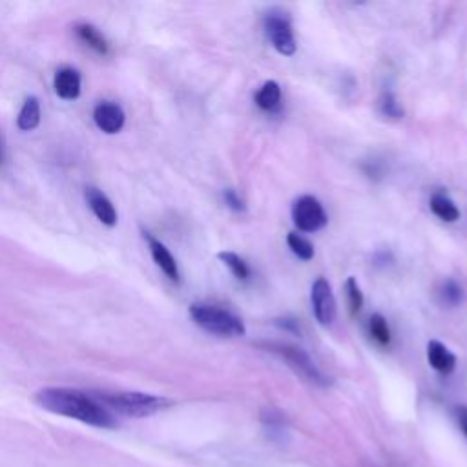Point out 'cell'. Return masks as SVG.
I'll return each mask as SVG.
<instances>
[{
	"label": "cell",
	"mask_w": 467,
	"mask_h": 467,
	"mask_svg": "<svg viewBox=\"0 0 467 467\" xmlns=\"http://www.w3.org/2000/svg\"><path fill=\"white\" fill-rule=\"evenodd\" d=\"M35 403L47 412L82 421L97 429H117L119 420L93 396L69 387H46L35 394Z\"/></svg>",
	"instance_id": "cell-1"
},
{
	"label": "cell",
	"mask_w": 467,
	"mask_h": 467,
	"mask_svg": "<svg viewBox=\"0 0 467 467\" xmlns=\"http://www.w3.org/2000/svg\"><path fill=\"white\" fill-rule=\"evenodd\" d=\"M93 396L117 418H146L171 405V400L146 392H93Z\"/></svg>",
	"instance_id": "cell-2"
},
{
	"label": "cell",
	"mask_w": 467,
	"mask_h": 467,
	"mask_svg": "<svg viewBox=\"0 0 467 467\" xmlns=\"http://www.w3.org/2000/svg\"><path fill=\"white\" fill-rule=\"evenodd\" d=\"M190 317L193 319V323L197 327H201L202 330L215 334V336L239 337V336L246 334V328H244V323L241 321V317H237L230 310L215 306V305L193 303L190 306Z\"/></svg>",
	"instance_id": "cell-3"
},
{
	"label": "cell",
	"mask_w": 467,
	"mask_h": 467,
	"mask_svg": "<svg viewBox=\"0 0 467 467\" xmlns=\"http://www.w3.org/2000/svg\"><path fill=\"white\" fill-rule=\"evenodd\" d=\"M268 348H272V352L279 354L306 381L319 385V387L328 385V378L317 368V365L312 361V358L303 348L294 347V345H283V343H272V345H268Z\"/></svg>",
	"instance_id": "cell-4"
},
{
	"label": "cell",
	"mask_w": 467,
	"mask_h": 467,
	"mask_svg": "<svg viewBox=\"0 0 467 467\" xmlns=\"http://www.w3.org/2000/svg\"><path fill=\"white\" fill-rule=\"evenodd\" d=\"M292 221L301 232H317L327 224V213L321 202L312 195H303L292 204Z\"/></svg>",
	"instance_id": "cell-5"
},
{
	"label": "cell",
	"mask_w": 467,
	"mask_h": 467,
	"mask_svg": "<svg viewBox=\"0 0 467 467\" xmlns=\"http://www.w3.org/2000/svg\"><path fill=\"white\" fill-rule=\"evenodd\" d=\"M265 33L277 53L290 57L296 53V38L288 16L283 13H268L263 20Z\"/></svg>",
	"instance_id": "cell-6"
},
{
	"label": "cell",
	"mask_w": 467,
	"mask_h": 467,
	"mask_svg": "<svg viewBox=\"0 0 467 467\" xmlns=\"http://www.w3.org/2000/svg\"><path fill=\"white\" fill-rule=\"evenodd\" d=\"M310 303H312V312L321 325H330L336 319V310H337L336 297L332 294L330 283L325 277H317L312 283Z\"/></svg>",
	"instance_id": "cell-7"
},
{
	"label": "cell",
	"mask_w": 467,
	"mask_h": 467,
	"mask_svg": "<svg viewBox=\"0 0 467 467\" xmlns=\"http://www.w3.org/2000/svg\"><path fill=\"white\" fill-rule=\"evenodd\" d=\"M93 120L97 128L104 133H119L124 128L126 113L117 102L102 100L93 108Z\"/></svg>",
	"instance_id": "cell-8"
},
{
	"label": "cell",
	"mask_w": 467,
	"mask_h": 467,
	"mask_svg": "<svg viewBox=\"0 0 467 467\" xmlns=\"http://www.w3.org/2000/svg\"><path fill=\"white\" fill-rule=\"evenodd\" d=\"M86 202L89 206V210L93 212V215L106 226H115L117 224V210L111 204V201L95 186L86 188L84 192Z\"/></svg>",
	"instance_id": "cell-9"
},
{
	"label": "cell",
	"mask_w": 467,
	"mask_h": 467,
	"mask_svg": "<svg viewBox=\"0 0 467 467\" xmlns=\"http://www.w3.org/2000/svg\"><path fill=\"white\" fill-rule=\"evenodd\" d=\"M80 73L69 66H64L60 69H57L55 78H53V88L55 93L62 99V100H75L80 95Z\"/></svg>",
	"instance_id": "cell-10"
},
{
	"label": "cell",
	"mask_w": 467,
	"mask_h": 467,
	"mask_svg": "<svg viewBox=\"0 0 467 467\" xmlns=\"http://www.w3.org/2000/svg\"><path fill=\"white\" fill-rule=\"evenodd\" d=\"M142 234H144V239L148 241L150 254H151L153 261L157 263V266L166 274V277H170L171 281H179V266H177V261L171 255V252L151 234H148V232H142Z\"/></svg>",
	"instance_id": "cell-11"
},
{
	"label": "cell",
	"mask_w": 467,
	"mask_h": 467,
	"mask_svg": "<svg viewBox=\"0 0 467 467\" xmlns=\"http://www.w3.org/2000/svg\"><path fill=\"white\" fill-rule=\"evenodd\" d=\"M427 361L440 374H451L456 367V356L436 339L427 343Z\"/></svg>",
	"instance_id": "cell-12"
},
{
	"label": "cell",
	"mask_w": 467,
	"mask_h": 467,
	"mask_svg": "<svg viewBox=\"0 0 467 467\" xmlns=\"http://www.w3.org/2000/svg\"><path fill=\"white\" fill-rule=\"evenodd\" d=\"M431 210L436 217H440L441 221H447V223H454L460 219V210L458 206L454 204V201L445 193V192H434L431 195Z\"/></svg>",
	"instance_id": "cell-13"
},
{
	"label": "cell",
	"mask_w": 467,
	"mask_h": 467,
	"mask_svg": "<svg viewBox=\"0 0 467 467\" xmlns=\"http://www.w3.org/2000/svg\"><path fill=\"white\" fill-rule=\"evenodd\" d=\"M40 124V102L36 97H27L18 111L16 126L22 131H31Z\"/></svg>",
	"instance_id": "cell-14"
},
{
	"label": "cell",
	"mask_w": 467,
	"mask_h": 467,
	"mask_svg": "<svg viewBox=\"0 0 467 467\" xmlns=\"http://www.w3.org/2000/svg\"><path fill=\"white\" fill-rule=\"evenodd\" d=\"M75 35L78 36V40H82L93 51H97L100 55L108 53V40L104 38V35L95 26H91V24H77L75 26Z\"/></svg>",
	"instance_id": "cell-15"
},
{
	"label": "cell",
	"mask_w": 467,
	"mask_h": 467,
	"mask_svg": "<svg viewBox=\"0 0 467 467\" xmlns=\"http://www.w3.org/2000/svg\"><path fill=\"white\" fill-rule=\"evenodd\" d=\"M255 104L265 111H275L281 104V88L275 80H266L255 93Z\"/></svg>",
	"instance_id": "cell-16"
},
{
	"label": "cell",
	"mask_w": 467,
	"mask_h": 467,
	"mask_svg": "<svg viewBox=\"0 0 467 467\" xmlns=\"http://www.w3.org/2000/svg\"><path fill=\"white\" fill-rule=\"evenodd\" d=\"M217 257H219V259L223 261V265L234 274L235 279L246 281V279L250 277V268H248V265H246L244 259L239 257L237 254H234V252H219Z\"/></svg>",
	"instance_id": "cell-17"
},
{
	"label": "cell",
	"mask_w": 467,
	"mask_h": 467,
	"mask_svg": "<svg viewBox=\"0 0 467 467\" xmlns=\"http://www.w3.org/2000/svg\"><path fill=\"white\" fill-rule=\"evenodd\" d=\"M286 243H288V248H290L299 259L310 261V259L314 257V246H312V243H310L306 237H303L301 234H297V232H288Z\"/></svg>",
	"instance_id": "cell-18"
},
{
	"label": "cell",
	"mask_w": 467,
	"mask_h": 467,
	"mask_svg": "<svg viewBox=\"0 0 467 467\" xmlns=\"http://www.w3.org/2000/svg\"><path fill=\"white\" fill-rule=\"evenodd\" d=\"M440 301L447 306H456L463 299V290L454 279H445L438 290Z\"/></svg>",
	"instance_id": "cell-19"
},
{
	"label": "cell",
	"mask_w": 467,
	"mask_h": 467,
	"mask_svg": "<svg viewBox=\"0 0 467 467\" xmlns=\"http://www.w3.org/2000/svg\"><path fill=\"white\" fill-rule=\"evenodd\" d=\"M368 332L379 345H389L390 341V328L387 319L381 314H372L368 319Z\"/></svg>",
	"instance_id": "cell-20"
},
{
	"label": "cell",
	"mask_w": 467,
	"mask_h": 467,
	"mask_svg": "<svg viewBox=\"0 0 467 467\" xmlns=\"http://www.w3.org/2000/svg\"><path fill=\"white\" fill-rule=\"evenodd\" d=\"M345 292H347L348 310H350L352 316H356L363 306V292H361L358 281L352 275L347 277V281H345Z\"/></svg>",
	"instance_id": "cell-21"
},
{
	"label": "cell",
	"mask_w": 467,
	"mask_h": 467,
	"mask_svg": "<svg viewBox=\"0 0 467 467\" xmlns=\"http://www.w3.org/2000/svg\"><path fill=\"white\" fill-rule=\"evenodd\" d=\"M379 111H381V115H385L389 119H401L403 117V108H401V104L398 102V99L392 91H385L379 97Z\"/></svg>",
	"instance_id": "cell-22"
},
{
	"label": "cell",
	"mask_w": 467,
	"mask_h": 467,
	"mask_svg": "<svg viewBox=\"0 0 467 467\" xmlns=\"http://www.w3.org/2000/svg\"><path fill=\"white\" fill-rule=\"evenodd\" d=\"M223 197H224V202H226L228 208H232L234 212H244V208H246L244 201L234 188H226L223 192Z\"/></svg>",
	"instance_id": "cell-23"
},
{
	"label": "cell",
	"mask_w": 467,
	"mask_h": 467,
	"mask_svg": "<svg viewBox=\"0 0 467 467\" xmlns=\"http://www.w3.org/2000/svg\"><path fill=\"white\" fill-rule=\"evenodd\" d=\"M456 420H458L460 429H462L463 434L467 436V407H465V405L456 407Z\"/></svg>",
	"instance_id": "cell-24"
},
{
	"label": "cell",
	"mask_w": 467,
	"mask_h": 467,
	"mask_svg": "<svg viewBox=\"0 0 467 467\" xmlns=\"http://www.w3.org/2000/svg\"><path fill=\"white\" fill-rule=\"evenodd\" d=\"M277 325H279V327H283V328H286V330H290V332H294V334H299V332H301L299 323H297L296 319H290V317L279 319V323H277Z\"/></svg>",
	"instance_id": "cell-25"
},
{
	"label": "cell",
	"mask_w": 467,
	"mask_h": 467,
	"mask_svg": "<svg viewBox=\"0 0 467 467\" xmlns=\"http://www.w3.org/2000/svg\"><path fill=\"white\" fill-rule=\"evenodd\" d=\"M0 157H2V146H0Z\"/></svg>",
	"instance_id": "cell-26"
}]
</instances>
